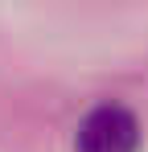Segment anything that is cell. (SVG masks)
<instances>
[{
  "mask_svg": "<svg viewBox=\"0 0 148 152\" xmlns=\"http://www.w3.org/2000/svg\"><path fill=\"white\" fill-rule=\"evenodd\" d=\"M136 148H140V119L123 103L91 107L74 132V152H136Z\"/></svg>",
  "mask_w": 148,
  "mask_h": 152,
  "instance_id": "obj_1",
  "label": "cell"
}]
</instances>
